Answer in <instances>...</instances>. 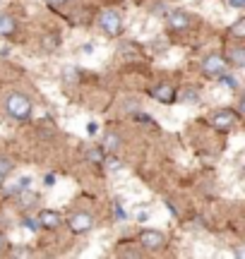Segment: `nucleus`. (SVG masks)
<instances>
[{
    "label": "nucleus",
    "mask_w": 245,
    "mask_h": 259,
    "mask_svg": "<svg viewBox=\"0 0 245 259\" xmlns=\"http://www.w3.org/2000/svg\"><path fill=\"white\" fill-rule=\"evenodd\" d=\"M209 122H212V127L217 130V132H228V130L238 122V113L231 111V108H221V111L212 113Z\"/></svg>",
    "instance_id": "3"
},
{
    "label": "nucleus",
    "mask_w": 245,
    "mask_h": 259,
    "mask_svg": "<svg viewBox=\"0 0 245 259\" xmlns=\"http://www.w3.org/2000/svg\"><path fill=\"white\" fill-rule=\"evenodd\" d=\"M190 27V15L185 10H176L169 15V29L171 31H185Z\"/></svg>",
    "instance_id": "7"
},
{
    "label": "nucleus",
    "mask_w": 245,
    "mask_h": 259,
    "mask_svg": "<svg viewBox=\"0 0 245 259\" xmlns=\"http://www.w3.org/2000/svg\"><path fill=\"white\" fill-rule=\"evenodd\" d=\"M115 216H118V219H123V216H125V213H123V209H120V204L115 202Z\"/></svg>",
    "instance_id": "28"
},
{
    "label": "nucleus",
    "mask_w": 245,
    "mask_h": 259,
    "mask_svg": "<svg viewBox=\"0 0 245 259\" xmlns=\"http://www.w3.org/2000/svg\"><path fill=\"white\" fill-rule=\"evenodd\" d=\"M63 77H65V82H77V67L67 65L65 70H63Z\"/></svg>",
    "instance_id": "17"
},
{
    "label": "nucleus",
    "mask_w": 245,
    "mask_h": 259,
    "mask_svg": "<svg viewBox=\"0 0 245 259\" xmlns=\"http://www.w3.org/2000/svg\"><path fill=\"white\" fill-rule=\"evenodd\" d=\"M228 63L233 65V67H245V48L240 46H233L231 51H228Z\"/></svg>",
    "instance_id": "10"
},
{
    "label": "nucleus",
    "mask_w": 245,
    "mask_h": 259,
    "mask_svg": "<svg viewBox=\"0 0 245 259\" xmlns=\"http://www.w3.org/2000/svg\"><path fill=\"white\" fill-rule=\"evenodd\" d=\"M8 250V238H5V233L0 231V252Z\"/></svg>",
    "instance_id": "24"
},
{
    "label": "nucleus",
    "mask_w": 245,
    "mask_h": 259,
    "mask_svg": "<svg viewBox=\"0 0 245 259\" xmlns=\"http://www.w3.org/2000/svg\"><path fill=\"white\" fill-rule=\"evenodd\" d=\"M228 34H231L233 38H245V17H240L238 22H233L231 29H228Z\"/></svg>",
    "instance_id": "14"
},
{
    "label": "nucleus",
    "mask_w": 245,
    "mask_h": 259,
    "mask_svg": "<svg viewBox=\"0 0 245 259\" xmlns=\"http://www.w3.org/2000/svg\"><path fill=\"white\" fill-rule=\"evenodd\" d=\"M58 44H60V38H58L56 31L44 36V48H46V51H53V48H58Z\"/></svg>",
    "instance_id": "16"
},
{
    "label": "nucleus",
    "mask_w": 245,
    "mask_h": 259,
    "mask_svg": "<svg viewBox=\"0 0 245 259\" xmlns=\"http://www.w3.org/2000/svg\"><path fill=\"white\" fill-rule=\"evenodd\" d=\"M151 96L159 103H173L176 101V89H173L171 84H156V87L151 89Z\"/></svg>",
    "instance_id": "9"
},
{
    "label": "nucleus",
    "mask_w": 245,
    "mask_h": 259,
    "mask_svg": "<svg viewBox=\"0 0 245 259\" xmlns=\"http://www.w3.org/2000/svg\"><path fill=\"white\" fill-rule=\"evenodd\" d=\"M31 101H29L27 94L22 92H12L5 99V113H8L12 120H27L29 115H31Z\"/></svg>",
    "instance_id": "1"
},
{
    "label": "nucleus",
    "mask_w": 245,
    "mask_h": 259,
    "mask_svg": "<svg viewBox=\"0 0 245 259\" xmlns=\"http://www.w3.org/2000/svg\"><path fill=\"white\" fill-rule=\"evenodd\" d=\"M5 185V176H3V173H0V187Z\"/></svg>",
    "instance_id": "30"
},
{
    "label": "nucleus",
    "mask_w": 245,
    "mask_h": 259,
    "mask_svg": "<svg viewBox=\"0 0 245 259\" xmlns=\"http://www.w3.org/2000/svg\"><path fill=\"white\" fill-rule=\"evenodd\" d=\"M140 245L149 252H159V250L166 247V235H164L161 231H151V228H147V231L140 233Z\"/></svg>",
    "instance_id": "4"
},
{
    "label": "nucleus",
    "mask_w": 245,
    "mask_h": 259,
    "mask_svg": "<svg viewBox=\"0 0 245 259\" xmlns=\"http://www.w3.org/2000/svg\"><path fill=\"white\" fill-rule=\"evenodd\" d=\"M228 5H231V8H236V10H240V8H245V0H228Z\"/></svg>",
    "instance_id": "25"
},
{
    "label": "nucleus",
    "mask_w": 245,
    "mask_h": 259,
    "mask_svg": "<svg viewBox=\"0 0 245 259\" xmlns=\"http://www.w3.org/2000/svg\"><path fill=\"white\" fill-rule=\"evenodd\" d=\"M31 252L24 250V247H17V250H12V257H29Z\"/></svg>",
    "instance_id": "22"
},
{
    "label": "nucleus",
    "mask_w": 245,
    "mask_h": 259,
    "mask_svg": "<svg viewBox=\"0 0 245 259\" xmlns=\"http://www.w3.org/2000/svg\"><path fill=\"white\" fill-rule=\"evenodd\" d=\"M24 228H27V231H38V228H41V226H38V219H24Z\"/></svg>",
    "instance_id": "19"
},
{
    "label": "nucleus",
    "mask_w": 245,
    "mask_h": 259,
    "mask_svg": "<svg viewBox=\"0 0 245 259\" xmlns=\"http://www.w3.org/2000/svg\"><path fill=\"white\" fill-rule=\"evenodd\" d=\"M15 19L10 17V15H0V36H10V34H15Z\"/></svg>",
    "instance_id": "12"
},
{
    "label": "nucleus",
    "mask_w": 245,
    "mask_h": 259,
    "mask_svg": "<svg viewBox=\"0 0 245 259\" xmlns=\"http://www.w3.org/2000/svg\"><path fill=\"white\" fill-rule=\"evenodd\" d=\"M96 132H99V125H96V122H87V135H89V137H94Z\"/></svg>",
    "instance_id": "21"
},
{
    "label": "nucleus",
    "mask_w": 245,
    "mask_h": 259,
    "mask_svg": "<svg viewBox=\"0 0 245 259\" xmlns=\"http://www.w3.org/2000/svg\"><path fill=\"white\" fill-rule=\"evenodd\" d=\"M87 158L92 163H104V149L101 147H89L87 149Z\"/></svg>",
    "instance_id": "15"
},
{
    "label": "nucleus",
    "mask_w": 245,
    "mask_h": 259,
    "mask_svg": "<svg viewBox=\"0 0 245 259\" xmlns=\"http://www.w3.org/2000/svg\"><path fill=\"white\" fill-rule=\"evenodd\" d=\"M120 147V135L118 132H106L104 135V151H115V149Z\"/></svg>",
    "instance_id": "13"
},
{
    "label": "nucleus",
    "mask_w": 245,
    "mask_h": 259,
    "mask_svg": "<svg viewBox=\"0 0 245 259\" xmlns=\"http://www.w3.org/2000/svg\"><path fill=\"white\" fill-rule=\"evenodd\" d=\"M92 226H94V219H92L87 211H75L70 219H67V228L75 233V235H82V233L92 231Z\"/></svg>",
    "instance_id": "6"
},
{
    "label": "nucleus",
    "mask_w": 245,
    "mask_h": 259,
    "mask_svg": "<svg viewBox=\"0 0 245 259\" xmlns=\"http://www.w3.org/2000/svg\"><path fill=\"white\" fill-rule=\"evenodd\" d=\"M219 79H221V87H228V89H236V79H233V77H226V74H221Z\"/></svg>",
    "instance_id": "20"
},
{
    "label": "nucleus",
    "mask_w": 245,
    "mask_h": 259,
    "mask_svg": "<svg viewBox=\"0 0 245 259\" xmlns=\"http://www.w3.org/2000/svg\"><path fill=\"white\" fill-rule=\"evenodd\" d=\"M36 202H38V197L31 192V190H17V204L19 206L29 209V206H34Z\"/></svg>",
    "instance_id": "11"
},
{
    "label": "nucleus",
    "mask_w": 245,
    "mask_h": 259,
    "mask_svg": "<svg viewBox=\"0 0 245 259\" xmlns=\"http://www.w3.org/2000/svg\"><path fill=\"white\" fill-rule=\"evenodd\" d=\"M44 183H46V185H56V176H46Z\"/></svg>",
    "instance_id": "27"
},
{
    "label": "nucleus",
    "mask_w": 245,
    "mask_h": 259,
    "mask_svg": "<svg viewBox=\"0 0 245 259\" xmlns=\"http://www.w3.org/2000/svg\"><path fill=\"white\" fill-rule=\"evenodd\" d=\"M99 27L106 36H118V34H123V17L115 10H104L99 17Z\"/></svg>",
    "instance_id": "2"
},
{
    "label": "nucleus",
    "mask_w": 245,
    "mask_h": 259,
    "mask_svg": "<svg viewBox=\"0 0 245 259\" xmlns=\"http://www.w3.org/2000/svg\"><path fill=\"white\" fill-rule=\"evenodd\" d=\"M63 223V216L58 211H51V209H44V211L38 213V226L41 228H48V231H56L58 226Z\"/></svg>",
    "instance_id": "8"
},
{
    "label": "nucleus",
    "mask_w": 245,
    "mask_h": 259,
    "mask_svg": "<svg viewBox=\"0 0 245 259\" xmlns=\"http://www.w3.org/2000/svg\"><path fill=\"white\" fill-rule=\"evenodd\" d=\"M202 72L207 74V77H221V74H226V60H224V56L209 53L202 60Z\"/></svg>",
    "instance_id": "5"
},
{
    "label": "nucleus",
    "mask_w": 245,
    "mask_h": 259,
    "mask_svg": "<svg viewBox=\"0 0 245 259\" xmlns=\"http://www.w3.org/2000/svg\"><path fill=\"white\" fill-rule=\"evenodd\" d=\"M12 161H10V158H5V156H0V173H3V176H8L10 170H12Z\"/></svg>",
    "instance_id": "18"
},
{
    "label": "nucleus",
    "mask_w": 245,
    "mask_h": 259,
    "mask_svg": "<svg viewBox=\"0 0 245 259\" xmlns=\"http://www.w3.org/2000/svg\"><path fill=\"white\" fill-rule=\"evenodd\" d=\"M106 166H108V170H118V168H120V161H115V158H108V161H106Z\"/></svg>",
    "instance_id": "23"
},
{
    "label": "nucleus",
    "mask_w": 245,
    "mask_h": 259,
    "mask_svg": "<svg viewBox=\"0 0 245 259\" xmlns=\"http://www.w3.org/2000/svg\"><path fill=\"white\" fill-rule=\"evenodd\" d=\"M51 8H60V5H65V3H70V0H46Z\"/></svg>",
    "instance_id": "26"
},
{
    "label": "nucleus",
    "mask_w": 245,
    "mask_h": 259,
    "mask_svg": "<svg viewBox=\"0 0 245 259\" xmlns=\"http://www.w3.org/2000/svg\"><path fill=\"white\" fill-rule=\"evenodd\" d=\"M82 51H85V53H94V46H89V44H87V46H82Z\"/></svg>",
    "instance_id": "29"
}]
</instances>
